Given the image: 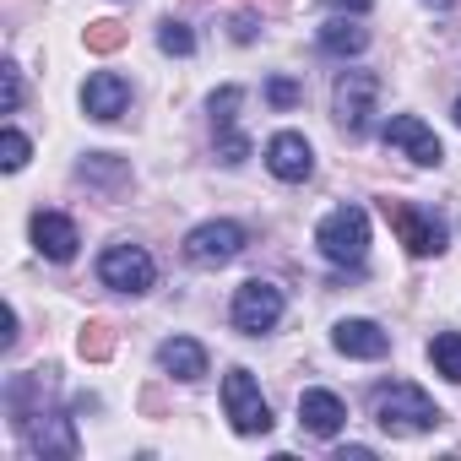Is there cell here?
<instances>
[{
	"label": "cell",
	"mask_w": 461,
	"mask_h": 461,
	"mask_svg": "<svg viewBox=\"0 0 461 461\" xmlns=\"http://www.w3.org/2000/svg\"><path fill=\"white\" fill-rule=\"evenodd\" d=\"M375 423H380L385 434L407 439V434H429V429H439L445 412H439L418 385L396 380V385H380V391H375Z\"/></svg>",
	"instance_id": "obj_1"
},
{
	"label": "cell",
	"mask_w": 461,
	"mask_h": 461,
	"mask_svg": "<svg viewBox=\"0 0 461 461\" xmlns=\"http://www.w3.org/2000/svg\"><path fill=\"white\" fill-rule=\"evenodd\" d=\"M315 245H321V256L331 267H364V256H369V217H364V206L326 212L321 228H315Z\"/></svg>",
	"instance_id": "obj_2"
},
{
	"label": "cell",
	"mask_w": 461,
	"mask_h": 461,
	"mask_svg": "<svg viewBox=\"0 0 461 461\" xmlns=\"http://www.w3.org/2000/svg\"><path fill=\"white\" fill-rule=\"evenodd\" d=\"M385 217H391V228H396V240L407 245V256H418V261H429V256H439V250L450 245L445 222H439L434 212L412 206V201H385Z\"/></svg>",
	"instance_id": "obj_3"
},
{
	"label": "cell",
	"mask_w": 461,
	"mask_h": 461,
	"mask_svg": "<svg viewBox=\"0 0 461 461\" xmlns=\"http://www.w3.org/2000/svg\"><path fill=\"white\" fill-rule=\"evenodd\" d=\"M222 407H228V423H234L240 434H267L272 429V407L256 385L250 369H228L222 375Z\"/></svg>",
	"instance_id": "obj_4"
},
{
	"label": "cell",
	"mask_w": 461,
	"mask_h": 461,
	"mask_svg": "<svg viewBox=\"0 0 461 461\" xmlns=\"http://www.w3.org/2000/svg\"><path fill=\"white\" fill-rule=\"evenodd\" d=\"M98 283L136 299V294H147V288L158 283V267H152V256H147L141 245H109V250L98 256Z\"/></svg>",
	"instance_id": "obj_5"
},
{
	"label": "cell",
	"mask_w": 461,
	"mask_h": 461,
	"mask_svg": "<svg viewBox=\"0 0 461 461\" xmlns=\"http://www.w3.org/2000/svg\"><path fill=\"white\" fill-rule=\"evenodd\" d=\"M283 310H288V304H283V288H277V283L250 277V283L234 288V326H240L245 337H267V331H277Z\"/></svg>",
	"instance_id": "obj_6"
},
{
	"label": "cell",
	"mask_w": 461,
	"mask_h": 461,
	"mask_svg": "<svg viewBox=\"0 0 461 461\" xmlns=\"http://www.w3.org/2000/svg\"><path fill=\"white\" fill-rule=\"evenodd\" d=\"M375 98H380V77L375 71H342L337 77V93H331V114L348 136H358L375 114Z\"/></svg>",
	"instance_id": "obj_7"
},
{
	"label": "cell",
	"mask_w": 461,
	"mask_h": 461,
	"mask_svg": "<svg viewBox=\"0 0 461 461\" xmlns=\"http://www.w3.org/2000/svg\"><path fill=\"white\" fill-rule=\"evenodd\" d=\"M240 250H245V228L228 222V217H212V222H201V228H190V234H185L190 267H228Z\"/></svg>",
	"instance_id": "obj_8"
},
{
	"label": "cell",
	"mask_w": 461,
	"mask_h": 461,
	"mask_svg": "<svg viewBox=\"0 0 461 461\" xmlns=\"http://www.w3.org/2000/svg\"><path fill=\"white\" fill-rule=\"evenodd\" d=\"M380 141L391 147V152H402V158H412L418 168H439L445 163V147H439V136L418 120V114H391L385 125H380Z\"/></svg>",
	"instance_id": "obj_9"
},
{
	"label": "cell",
	"mask_w": 461,
	"mask_h": 461,
	"mask_svg": "<svg viewBox=\"0 0 461 461\" xmlns=\"http://www.w3.org/2000/svg\"><path fill=\"white\" fill-rule=\"evenodd\" d=\"M82 109H87V120L114 125V120L131 109V82H125L120 71H93L87 87H82Z\"/></svg>",
	"instance_id": "obj_10"
},
{
	"label": "cell",
	"mask_w": 461,
	"mask_h": 461,
	"mask_svg": "<svg viewBox=\"0 0 461 461\" xmlns=\"http://www.w3.org/2000/svg\"><path fill=\"white\" fill-rule=\"evenodd\" d=\"M267 168H272L283 185H304V179L315 174V152H310V141H304L299 131H277V136L267 141Z\"/></svg>",
	"instance_id": "obj_11"
},
{
	"label": "cell",
	"mask_w": 461,
	"mask_h": 461,
	"mask_svg": "<svg viewBox=\"0 0 461 461\" xmlns=\"http://www.w3.org/2000/svg\"><path fill=\"white\" fill-rule=\"evenodd\" d=\"M17 434L28 439V450H33V456H60V461H71V456H77V429H71V418H66V412H39V418H28Z\"/></svg>",
	"instance_id": "obj_12"
},
{
	"label": "cell",
	"mask_w": 461,
	"mask_h": 461,
	"mask_svg": "<svg viewBox=\"0 0 461 461\" xmlns=\"http://www.w3.org/2000/svg\"><path fill=\"white\" fill-rule=\"evenodd\" d=\"M33 245H39L44 261L66 267V261H77L82 234H77V222H71L66 212H39V217H33Z\"/></svg>",
	"instance_id": "obj_13"
},
{
	"label": "cell",
	"mask_w": 461,
	"mask_h": 461,
	"mask_svg": "<svg viewBox=\"0 0 461 461\" xmlns=\"http://www.w3.org/2000/svg\"><path fill=\"white\" fill-rule=\"evenodd\" d=\"M299 423H304V434H315V439H337L342 423H348V402H342L337 391H304V396H299Z\"/></svg>",
	"instance_id": "obj_14"
},
{
	"label": "cell",
	"mask_w": 461,
	"mask_h": 461,
	"mask_svg": "<svg viewBox=\"0 0 461 461\" xmlns=\"http://www.w3.org/2000/svg\"><path fill=\"white\" fill-rule=\"evenodd\" d=\"M331 342H337V353L369 358V364L391 353V331H380L375 321H337V326H331Z\"/></svg>",
	"instance_id": "obj_15"
},
{
	"label": "cell",
	"mask_w": 461,
	"mask_h": 461,
	"mask_svg": "<svg viewBox=\"0 0 461 461\" xmlns=\"http://www.w3.org/2000/svg\"><path fill=\"white\" fill-rule=\"evenodd\" d=\"M158 364H163V375L168 380H201L206 375V348L195 342V337H168L163 348H158Z\"/></svg>",
	"instance_id": "obj_16"
},
{
	"label": "cell",
	"mask_w": 461,
	"mask_h": 461,
	"mask_svg": "<svg viewBox=\"0 0 461 461\" xmlns=\"http://www.w3.org/2000/svg\"><path fill=\"white\" fill-rule=\"evenodd\" d=\"M364 44H369V33H364L358 23H348V17H331V23H321V50H326V55L348 60V55H364Z\"/></svg>",
	"instance_id": "obj_17"
},
{
	"label": "cell",
	"mask_w": 461,
	"mask_h": 461,
	"mask_svg": "<svg viewBox=\"0 0 461 461\" xmlns=\"http://www.w3.org/2000/svg\"><path fill=\"white\" fill-rule=\"evenodd\" d=\"M82 179L114 195L120 185H131V168H125V163H120L114 152H87V158H82Z\"/></svg>",
	"instance_id": "obj_18"
},
{
	"label": "cell",
	"mask_w": 461,
	"mask_h": 461,
	"mask_svg": "<svg viewBox=\"0 0 461 461\" xmlns=\"http://www.w3.org/2000/svg\"><path fill=\"white\" fill-rule=\"evenodd\" d=\"M429 364H434V375H445V380L461 385V331H439L429 342Z\"/></svg>",
	"instance_id": "obj_19"
},
{
	"label": "cell",
	"mask_w": 461,
	"mask_h": 461,
	"mask_svg": "<svg viewBox=\"0 0 461 461\" xmlns=\"http://www.w3.org/2000/svg\"><path fill=\"white\" fill-rule=\"evenodd\" d=\"M125 39H131V28H125V23H114V17H104V23H87V28H82V44H87L93 55H114Z\"/></svg>",
	"instance_id": "obj_20"
},
{
	"label": "cell",
	"mask_w": 461,
	"mask_h": 461,
	"mask_svg": "<svg viewBox=\"0 0 461 461\" xmlns=\"http://www.w3.org/2000/svg\"><path fill=\"white\" fill-rule=\"evenodd\" d=\"M77 348H82V358L104 364V358L114 353V331H109L104 321H87V326H82V337H77Z\"/></svg>",
	"instance_id": "obj_21"
},
{
	"label": "cell",
	"mask_w": 461,
	"mask_h": 461,
	"mask_svg": "<svg viewBox=\"0 0 461 461\" xmlns=\"http://www.w3.org/2000/svg\"><path fill=\"white\" fill-rule=\"evenodd\" d=\"M158 50H163V55H195V33H190L185 23L163 17V23H158Z\"/></svg>",
	"instance_id": "obj_22"
},
{
	"label": "cell",
	"mask_w": 461,
	"mask_h": 461,
	"mask_svg": "<svg viewBox=\"0 0 461 461\" xmlns=\"http://www.w3.org/2000/svg\"><path fill=\"white\" fill-rule=\"evenodd\" d=\"M240 104H245V93H240V87H222V93H212V125H217V131H234V120H240Z\"/></svg>",
	"instance_id": "obj_23"
},
{
	"label": "cell",
	"mask_w": 461,
	"mask_h": 461,
	"mask_svg": "<svg viewBox=\"0 0 461 461\" xmlns=\"http://www.w3.org/2000/svg\"><path fill=\"white\" fill-rule=\"evenodd\" d=\"M28 152H33V147H28V136L6 125V136H0V168H6V174H17V168L28 163Z\"/></svg>",
	"instance_id": "obj_24"
},
{
	"label": "cell",
	"mask_w": 461,
	"mask_h": 461,
	"mask_svg": "<svg viewBox=\"0 0 461 461\" xmlns=\"http://www.w3.org/2000/svg\"><path fill=\"white\" fill-rule=\"evenodd\" d=\"M299 98H304V87H299L294 77H272V82H267V104H272V109H294Z\"/></svg>",
	"instance_id": "obj_25"
},
{
	"label": "cell",
	"mask_w": 461,
	"mask_h": 461,
	"mask_svg": "<svg viewBox=\"0 0 461 461\" xmlns=\"http://www.w3.org/2000/svg\"><path fill=\"white\" fill-rule=\"evenodd\" d=\"M0 77H6V114H17L23 109V66L6 60V66H0Z\"/></svg>",
	"instance_id": "obj_26"
},
{
	"label": "cell",
	"mask_w": 461,
	"mask_h": 461,
	"mask_svg": "<svg viewBox=\"0 0 461 461\" xmlns=\"http://www.w3.org/2000/svg\"><path fill=\"white\" fill-rule=\"evenodd\" d=\"M217 158H222V163H245V158H250V141H245L240 131H222V141H217Z\"/></svg>",
	"instance_id": "obj_27"
},
{
	"label": "cell",
	"mask_w": 461,
	"mask_h": 461,
	"mask_svg": "<svg viewBox=\"0 0 461 461\" xmlns=\"http://www.w3.org/2000/svg\"><path fill=\"white\" fill-rule=\"evenodd\" d=\"M256 28H261V23H256L250 12H245V17H234V39H240V44H256Z\"/></svg>",
	"instance_id": "obj_28"
},
{
	"label": "cell",
	"mask_w": 461,
	"mask_h": 461,
	"mask_svg": "<svg viewBox=\"0 0 461 461\" xmlns=\"http://www.w3.org/2000/svg\"><path fill=\"white\" fill-rule=\"evenodd\" d=\"M331 6H337V12H353V17H364V12L375 6V0H331Z\"/></svg>",
	"instance_id": "obj_29"
},
{
	"label": "cell",
	"mask_w": 461,
	"mask_h": 461,
	"mask_svg": "<svg viewBox=\"0 0 461 461\" xmlns=\"http://www.w3.org/2000/svg\"><path fill=\"white\" fill-rule=\"evenodd\" d=\"M423 6H450V0H423Z\"/></svg>",
	"instance_id": "obj_30"
},
{
	"label": "cell",
	"mask_w": 461,
	"mask_h": 461,
	"mask_svg": "<svg viewBox=\"0 0 461 461\" xmlns=\"http://www.w3.org/2000/svg\"><path fill=\"white\" fill-rule=\"evenodd\" d=\"M456 125H461V98H456Z\"/></svg>",
	"instance_id": "obj_31"
}]
</instances>
